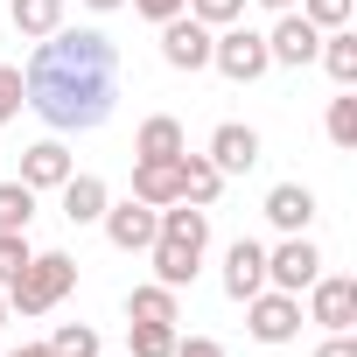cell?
<instances>
[{
	"instance_id": "1",
	"label": "cell",
	"mask_w": 357,
	"mask_h": 357,
	"mask_svg": "<svg viewBox=\"0 0 357 357\" xmlns=\"http://www.w3.org/2000/svg\"><path fill=\"white\" fill-rule=\"evenodd\" d=\"M119 50L98 29H50L22 70V105H36L56 133H91L112 119Z\"/></svg>"
},
{
	"instance_id": "2",
	"label": "cell",
	"mask_w": 357,
	"mask_h": 357,
	"mask_svg": "<svg viewBox=\"0 0 357 357\" xmlns=\"http://www.w3.org/2000/svg\"><path fill=\"white\" fill-rule=\"evenodd\" d=\"M70 287H77V259H70V252H36L8 287H0V294H8L15 315H50Z\"/></svg>"
},
{
	"instance_id": "3",
	"label": "cell",
	"mask_w": 357,
	"mask_h": 357,
	"mask_svg": "<svg viewBox=\"0 0 357 357\" xmlns=\"http://www.w3.org/2000/svg\"><path fill=\"white\" fill-rule=\"evenodd\" d=\"M211 63H218L231 84H252V77H266V70H273L266 36H259V29H245V22H231V29H218V36H211Z\"/></svg>"
},
{
	"instance_id": "4",
	"label": "cell",
	"mask_w": 357,
	"mask_h": 357,
	"mask_svg": "<svg viewBox=\"0 0 357 357\" xmlns=\"http://www.w3.org/2000/svg\"><path fill=\"white\" fill-rule=\"evenodd\" d=\"M245 329L259 343H294L301 336V294H280V287H259L245 301Z\"/></svg>"
},
{
	"instance_id": "5",
	"label": "cell",
	"mask_w": 357,
	"mask_h": 357,
	"mask_svg": "<svg viewBox=\"0 0 357 357\" xmlns=\"http://www.w3.org/2000/svg\"><path fill=\"white\" fill-rule=\"evenodd\" d=\"M315 273H322V252L308 245V231H287V238L266 252V287H280V294H301Z\"/></svg>"
},
{
	"instance_id": "6",
	"label": "cell",
	"mask_w": 357,
	"mask_h": 357,
	"mask_svg": "<svg viewBox=\"0 0 357 357\" xmlns=\"http://www.w3.org/2000/svg\"><path fill=\"white\" fill-rule=\"evenodd\" d=\"M308 322H322L329 336L357 322V280L350 273H315L308 280Z\"/></svg>"
},
{
	"instance_id": "7",
	"label": "cell",
	"mask_w": 357,
	"mask_h": 357,
	"mask_svg": "<svg viewBox=\"0 0 357 357\" xmlns=\"http://www.w3.org/2000/svg\"><path fill=\"white\" fill-rule=\"evenodd\" d=\"M211 36H218V29H204L197 15H168V22H161V56H168V70H211Z\"/></svg>"
},
{
	"instance_id": "8",
	"label": "cell",
	"mask_w": 357,
	"mask_h": 357,
	"mask_svg": "<svg viewBox=\"0 0 357 357\" xmlns=\"http://www.w3.org/2000/svg\"><path fill=\"white\" fill-rule=\"evenodd\" d=\"M315 50H322V29H315L301 8H287V15L273 22V36H266V56H273V63H287V70L315 63Z\"/></svg>"
},
{
	"instance_id": "9",
	"label": "cell",
	"mask_w": 357,
	"mask_h": 357,
	"mask_svg": "<svg viewBox=\"0 0 357 357\" xmlns=\"http://www.w3.org/2000/svg\"><path fill=\"white\" fill-rule=\"evenodd\" d=\"M105 238L119 245V252H147L154 245V225H161V211L154 204H140V197H126V204H105Z\"/></svg>"
},
{
	"instance_id": "10",
	"label": "cell",
	"mask_w": 357,
	"mask_h": 357,
	"mask_svg": "<svg viewBox=\"0 0 357 357\" xmlns=\"http://www.w3.org/2000/svg\"><path fill=\"white\" fill-rule=\"evenodd\" d=\"M211 168H218V175H245V168H259V133L238 126V119H225V126L211 133Z\"/></svg>"
},
{
	"instance_id": "11",
	"label": "cell",
	"mask_w": 357,
	"mask_h": 357,
	"mask_svg": "<svg viewBox=\"0 0 357 357\" xmlns=\"http://www.w3.org/2000/svg\"><path fill=\"white\" fill-rule=\"evenodd\" d=\"M266 287V245L259 238H238L231 252H225V294L231 301H252Z\"/></svg>"
},
{
	"instance_id": "12",
	"label": "cell",
	"mask_w": 357,
	"mask_h": 357,
	"mask_svg": "<svg viewBox=\"0 0 357 357\" xmlns=\"http://www.w3.org/2000/svg\"><path fill=\"white\" fill-rule=\"evenodd\" d=\"M266 218H273V231H308L315 225V190L308 183H273L266 190Z\"/></svg>"
},
{
	"instance_id": "13",
	"label": "cell",
	"mask_w": 357,
	"mask_h": 357,
	"mask_svg": "<svg viewBox=\"0 0 357 357\" xmlns=\"http://www.w3.org/2000/svg\"><path fill=\"white\" fill-rule=\"evenodd\" d=\"M56 197H63V218H70V225H98V218H105V204H112L98 175H77V168L56 183Z\"/></svg>"
},
{
	"instance_id": "14",
	"label": "cell",
	"mask_w": 357,
	"mask_h": 357,
	"mask_svg": "<svg viewBox=\"0 0 357 357\" xmlns=\"http://www.w3.org/2000/svg\"><path fill=\"white\" fill-rule=\"evenodd\" d=\"M154 238H175V245H211V211H197V204H161V225H154Z\"/></svg>"
},
{
	"instance_id": "15",
	"label": "cell",
	"mask_w": 357,
	"mask_h": 357,
	"mask_svg": "<svg viewBox=\"0 0 357 357\" xmlns=\"http://www.w3.org/2000/svg\"><path fill=\"white\" fill-rule=\"evenodd\" d=\"M147 259H154V280H161V287H175V294H183V287L197 280V266H204V252H197V245H175V238H154V245H147Z\"/></svg>"
},
{
	"instance_id": "16",
	"label": "cell",
	"mask_w": 357,
	"mask_h": 357,
	"mask_svg": "<svg viewBox=\"0 0 357 357\" xmlns=\"http://www.w3.org/2000/svg\"><path fill=\"white\" fill-rule=\"evenodd\" d=\"M175 175H183V204H197V211H211L218 204V190H225V175L211 168V154H175Z\"/></svg>"
},
{
	"instance_id": "17",
	"label": "cell",
	"mask_w": 357,
	"mask_h": 357,
	"mask_svg": "<svg viewBox=\"0 0 357 357\" xmlns=\"http://www.w3.org/2000/svg\"><path fill=\"white\" fill-rule=\"evenodd\" d=\"M63 175H70V147H63V140H36V147L22 154V183H29V190H56Z\"/></svg>"
},
{
	"instance_id": "18",
	"label": "cell",
	"mask_w": 357,
	"mask_h": 357,
	"mask_svg": "<svg viewBox=\"0 0 357 357\" xmlns=\"http://www.w3.org/2000/svg\"><path fill=\"white\" fill-rule=\"evenodd\" d=\"M133 197L140 204H175V197H183V175H175V154L168 161H133Z\"/></svg>"
},
{
	"instance_id": "19",
	"label": "cell",
	"mask_w": 357,
	"mask_h": 357,
	"mask_svg": "<svg viewBox=\"0 0 357 357\" xmlns=\"http://www.w3.org/2000/svg\"><path fill=\"white\" fill-rule=\"evenodd\" d=\"M183 147H190V140H183V126H175L168 112H154V119L140 126V140H133L140 161H168V154H183Z\"/></svg>"
},
{
	"instance_id": "20",
	"label": "cell",
	"mask_w": 357,
	"mask_h": 357,
	"mask_svg": "<svg viewBox=\"0 0 357 357\" xmlns=\"http://www.w3.org/2000/svg\"><path fill=\"white\" fill-rule=\"evenodd\" d=\"M315 56H322V70H329L336 84H357V36H350V29H322V50H315Z\"/></svg>"
},
{
	"instance_id": "21",
	"label": "cell",
	"mask_w": 357,
	"mask_h": 357,
	"mask_svg": "<svg viewBox=\"0 0 357 357\" xmlns=\"http://www.w3.org/2000/svg\"><path fill=\"white\" fill-rule=\"evenodd\" d=\"M8 15H15V29H22L29 43H43L50 29H63V0H15Z\"/></svg>"
},
{
	"instance_id": "22",
	"label": "cell",
	"mask_w": 357,
	"mask_h": 357,
	"mask_svg": "<svg viewBox=\"0 0 357 357\" xmlns=\"http://www.w3.org/2000/svg\"><path fill=\"white\" fill-rule=\"evenodd\" d=\"M126 315H133V322H175V287H161V280L133 287V294H126Z\"/></svg>"
},
{
	"instance_id": "23",
	"label": "cell",
	"mask_w": 357,
	"mask_h": 357,
	"mask_svg": "<svg viewBox=\"0 0 357 357\" xmlns=\"http://www.w3.org/2000/svg\"><path fill=\"white\" fill-rule=\"evenodd\" d=\"M126 357H175V322H126Z\"/></svg>"
},
{
	"instance_id": "24",
	"label": "cell",
	"mask_w": 357,
	"mask_h": 357,
	"mask_svg": "<svg viewBox=\"0 0 357 357\" xmlns=\"http://www.w3.org/2000/svg\"><path fill=\"white\" fill-rule=\"evenodd\" d=\"M29 218H36V190L22 183H0V231H29Z\"/></svg>"
},
{
	"instance_id": "25",
	"label": "cell",
	"mask_w": 357,
	"mask_h": 357,
	"mask_svg": "<svg viewBox=\"0 0 357 357\" xmlns=\"http://www.w3.org/2000/svg\"><path fill=\"white\" fill-rule=\"evenodd\" d=\"M50 350H56V357H98V329H91V322H63V329L50 336Z\"/></svg>"
},
{
	"instance_id": "26",
	"label": "cell",
	"mask_w": 357,
	"mask_h": 357,
	"mask_svg": "<svg viewBox=\"0 0 357 357\" xmlns=\"http://www.w3.org/2000/svg\"><path fill=\"white\" fill-rule=\"evenodd\" d=\"M329 140L357 147V98H350V84H343V98H329Z\"/></svg>"
},
{
	"instance_id": "27",
	"label": "cell",
	"mask_w": 357,
	"mask_h": 357,
	"mask_svg": "<svg viewBox=\"0 0 357 357\" xmlns=\"http://www.w3.org/2000/svg\"><path fill=\"white\" fill-rule=\"evenodd\" d=\"M183 8H190L204 29H231V22H245V0H183Z\"/></svg>"
},
{
	"instance_id": "28",
	"label": "cell",
	"mask_w": 357,
	"mask_h": 357,
	"mask_svg": "<svg viewBox=\"0 0 357 357\" xmlns=\"http://www.w3.org/2000/svg\"><path fill=\"white\" fill-rule=\"evenodd\" d=\"M301 15H308L315 29H350V15H357V0H301Z\"/></svg>"
},
{
	"instance_id": "29",
	"label": "cell",
	"mask_w": 357,
	"mask_h": 357,
	"mask_svg": "<svg viewBox=\"0 0 357 357\" xmlns=\"http://www.w3.org/2000/svg\"><path fill=\"white\" fill-rule=\"evenodd\" d=\"M29 259H36V252H29V231H0V287H8Z\"/></svg>"
},
{
	"instance_id": "30",
	"label": "cell",
	"mask_w": 357,
	"mask_h": 357,
	"mask_svg": "<svg viewBox=\"0 0 357 357\" xmlns=\"http://www.w3.org/2000/svg\"><path fill=\"white\" fill-rule=\"evenodd\" d=\"M15 112H22V70H15V63H0V126H8Z\"/></svg>"
},
{
	"instance_id": "31",
	"label": "cell",
	"mask_w": 357,
	"mask_h": 357,
	"mask_svg": "<svg viewBox=\"0 0 357 357\" xmlns=\"http://www.w3.org/2000/svg\"><path fill=\"white\" fill-rule=\"evenodd\" d=\"M175 357H225L218 336H175Z\"/></svg>"
},
{
	"instance_id": "32",
	"label": "cell",
	"mask_w": 357,
	"mask_h": 357,
	"mask_svg": "<svg viewBox=\"0 0 357 357\" xmlns=\"http://www.w3.org/2000/svg\"><path fill=\"white\" fill-rule=\"evenodd\" d=\"M133 15H147V22H168V15H183V0H133Z\"/></svg>"
},
{
	"instance_id": "33",
	"label": "cell",
	"mask_w": 357,
	"mask_h": 357,
	"mask_svg": "<svg viewBox=\"0 0 357 357\" xmlns=\"http://www.w3.org/2000/svg\"><path fill=\"white\" fill-rule=\"evenodd\" d=\"M315 357H357V343H350V329H336V336H329V343H322Z\"/></svg>"
},
{
	"instance_id": "34",
	"label": "cell",
	"mask_w": 357,
	"mask_h": 357,
	"mask_svg": "<svg viewBox=\"0 0 357 357\" xmlns=\"http://www.w3.org/2000/svg\"><path fill=\"white\" fill-rule=\"evenodd\" d=\"M0 357H56L50 343H22V350H0Z\"/></svg>"
},
{
	"instance_id": "35",
	"label": "cell",
	"mask_w": 357,
	"mask_h": 357,
	"mask_svg": "<svg viewBox=\"0 0 357 357\" xmlns=\"http://www.w3.org/2000/svg\"><path fill=\"white\" fill-rule=\"evenodd\" d=\"M84 8H98V15H112V8H126V0H84Z\"/></svg>"
},
{
	"instance_id": "36",
	"label": "cell",
	"mask_w": 357,
	"mask_h": 357,
	"mask_svg": "<svg viewBox=\"0 0 357 357\" xmlns=\"http://www.w3.org/2000/svg\"><path fill=\"white\" fill-rule=\"evenodd\" d=\"M259 8H273V15H287V8H301V0H259Z\"/></svg>"
},
{
	"instance_id": "37",
	"label": "cell",
	"mask_w": 357,
	"mask_h": 357,
	"mask_svg": "<svg viewBox=\"0 0 357 357\" xmlns=\"http://www.w3.org/2000/svg\"><path fill=\"white\" fill-rule=\"evenodd\" d=\"M0 322H8V294H0Z\"/></svg>"
},
{
	"instance_id": "38",
	"label": "cell",
	"mask_w": 357,
	"mask_h": 357,
	"mask_svg": "<svg viewBox=\"0 0 357 357\" xmlns=\"http://www.w3.org/2000/svg\"><path fill=\"white\" fill-rule=\"evenodd\" d=\"M0 350H8V343H0Z\"/></svg>"
}]
</instances>
